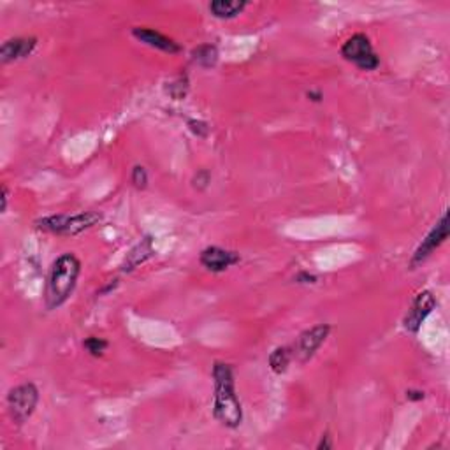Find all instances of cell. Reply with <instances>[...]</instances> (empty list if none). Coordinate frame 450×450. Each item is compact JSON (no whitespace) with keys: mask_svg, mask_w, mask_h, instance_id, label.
<instances>
[{"mask_svg":"<svg viewBox=\"0 0 450 450\" xmlns=\"http://www.w3.org/2000/svg\"><path fill=\"white\" fill-rule=\"evenodd\" d=\"M213 380H215V403H213L215 419L225 427L234 429L243 421L241 403L236 394L234 371L225 362H215Z\"/></svg>","mask_w":450,"mask_h":450,"instance_id":"obj_1","label":"cell"},{"mask_svg":"<svg viewBox=\"0 0 450 450\" xmlns=\"http://www.w3.org/2000/svg\"><path fill=\"white\" fill-rule=\"evenodd\" d=\"M81 273V262L76 255L63 253L53 262L48 275L44 305L48 310H56L73 295L78 276Z\"/></svg>","mask_w":450,"mask_h":450,"instance_id":"obj_2","label":"cell"},{"mask_svg":"<svg viewBox=\"0 0 450 450\" xmlns=\"http://www.w3.org/2000/svg\"><path fill=\"white\" fill-rule=\"evenodd\" d=\"M103 216L95 211H86L80 213V215H55L48 216L37 222V227L43 229V231L51 232V234L58 236H76L80 232L86 231V229L93 227L95 224L100 222Z\"/></svg>","mask_w":450,"mask_h":450,"instance_id":"obj_3","label":"cell"},{"mask_svg":"<svg viewBox=\"0 0 450 450\" xmlns=\"http://www.w3.org/2000/svg\"><path fill=\"white\" fill-rule=\"evenodd\" d=\"M37 403H39V391L30 382L14 387L7 396V408H9L11 417L16 424L27 422L36 412Z\"/></svg>","mask_w":450,"mask_h":450,"instance_id":"obj_4","label":"cell"},{"mask_svg":"<svg viewBox=\"0 0 450 450\" xmlns=\"http://www.w3.org/2000/svg\"><path fill=\"white\" fill-rule=\"evenodd\" d=\"M341 55L362 70H375L380 66V58L375 53L370 39L365 33H355L341 46Z\"/></svg>","mask_w":450,"mask_h":450,"instance_id":"obj_5","label":"cell"},{"mask_svg":"<svg viewBox=\"0 0 450 450\" xmlns=\"http://www.w3.org/2000/svg\"><path fill=\"white\" fill-rule=\"evenodd\" d=\"M449 238V213L445 211L441 215V219L438 220V224L434 225L429 231V234L422 239V243L419 245V248L415 250L414 257L410 261V268L415 269L417 266H421L438 246H441L445 243V239Z\"/></svg>","mask_w":450,"mask_h":450,"instance_id":"obj_6","label":"cell"},{"mask_svg":"<svg viewBox=\"0 0 450 450\" xmlns=\"http://www.w3.org/2000/svg\"><path fill=\"white\" fill-rule=\"evenodd\" d=\"M329 333H331V325H328V324H318V325H315V328L308 329V331H305L301 336H299L292 355L301 362L310 361V359L315 355V352H317L318 348L322 347V343L328 340Z\"/></svg>","mask_w":450,"mask_h":450,"instance_id":"obj_7","label":"cell"},{"mask_svg":"<svg viewBox=\"0 0 450 450\" xmlns=\"http://www.w3.org/2000/svg\"><path fill=\"white\" fill-rule=\"evenodd\" d=\"M436 308V298L433 295V292L422 291L419 292L417 298L412 303L410 310H408L407 317H404L403 325L407 331L410 333H419V329L422 328L424 320L433 313V310Z\"/></svg>","mask_w":450,"mask_h":450,"instance_id":"obj_8","label":"cell"},{"mask_svg":"<svg viewBox=\"0 0 450 450\" xmlns=\"http://www.w3.org/2000/svg\"><path fill=\"white\" fill-rule=\"evenodd\" d=\"M236 262H239V255L220 246H208L201 253V264L213 273H222Z\"/></svg>","mask_w":450,"mask_h":450,"instance_id":"obj_9","label":"cell"},{"mask_svg":"<svg viewBox=\"0 0 450 450\" xmlns=\"http://www.w3.org/2000/svg\"><path fill=\"white\" fill-rule=\"evenodd\" d=\"M132 36L136 37L137 41H141V43L148 44V46L152 48H157V50L160 51H166L169 55H174L182 51V46H179L178 43H174V41L169 39L167 36H164V33L157 32V30L153 28L136 27L132 30Z\"/></svg>","mask_w":450,"mask_h":450,"instance_id":"obj_10","label":"cell"},{"mask_svg":"<svg viewBox=\"0 0 450 450\" xmlns=\"http://www.w3.org/2000/svg\"><path fill=\"white\" fill-rule=\"evenodd\" d=\"M37 39L36 37H16V39H9L2 44L0 48V58L4 63L16 62L20 58H27V56L36 50Z\"/></svg>","mask_w":450,"mask_h":450,"instance_id":"obj_11","label":"cell"},{"mask_svg":"<svg viewBox=\"0 0 450 450\" xmlns=\"http://www.w3.org/2000/svg\"><path fill=\"white\" fill-rule=\"evenodd\" d=\"M245 7V0H215V2L209 4L211 14L215 18H220V20H231V18H236L238 14L243 13Z\"/></svg>","mask_w":450,"mask_h":450,"instance_id":"obj_12","label":"cell"},{"mask_svg":"<svg viewBox=\"0 0 450 450\" xmlns=\"http://www.w3.org/2000/svg\"><path fill=\"white\" fill-rule=\"evenodd\" d=\"M152 253H153L152 238H145V241L140 243V245H137L136 248L132 250V252L127 255V261H125V266H123V271H132L134 268H137V266H140L141 262H145Z\"/></svg>","mask_w":450,"mask_h":450,"instance_id":"obj_13","label":"cell"},{"mask_svg":"<svg viewBox=\"0 0 450 450\" xmlns=\"http://www.w3.org/2000/svg\"><path fill=\"white\" fill-rule=\"evenodd\" d=\"M292 357H294V355H292L291 348L278 347L271 352V355H269V366H271V370L275 371L276 375H281L287 371Z\"/></svg>","mask_w":450,"mask_h":450,"instance_id":"obj_14","label":"cell"},{"mask_svg":"<svg viewBox=\"0 0 450 450\" xmlns=\"http://www.w3.org/2000/svg\"><path fill=\"white\" fill-rule=\"evenodd\" d=\"M194 62L199 63L202 67H211L215 66L216 60H219V51L211 44H204V46H199L197 50H194Z\"/></svg>","mask_w":450,"mask_h":450,"instance_id":"obj_15","label":"cell"},{"mask_svg":"<svg viewBox=\"0 0 450 450\" xmlns=\"http://www.w3.org/2000/svg\"><path fill=\"white\" fill-rule=\"evenodd\" d=\"M85 348L93 355V357H99V355H103L104 350L108 348V341L103 340V338L90 336L85 340Z\"/></svg>","mask_w":450,"mask_h":450,"instance_id":"obj_16","label":"cell"},{"mask_svg":"<svg viewBox=\"0 0 450 450\" xmlns=\"http://www.w3.org/2000/svg\"><path fill=\"white\" fill-rule=\"evenodd\" d=\"M130 179H132L136 189H146V185H148V174H146V169L142 166L134 167Z\"/></svg>","mask_w":450,"mask_h":450,"instance_id":"obj_17","label":"cell"},{"mask_svg":"<svg viewBox=\"0 0 450 450\" xmlns=\"http://www.w3.org/2000/svg\"><path fill=\"white\" fill-rule=\"evenodd\" d=\"M189 125H190V129H192V132L197 134L199 137H204L206 134H208V125H206V123L196 122V120H190Z\"/></svg>","mask_w":450,"mask_h":450,"instance_id":"obj_18","label":"cell"},{"mask_svg":"<svg viewBox=\"0 0 450 450\" xmlns=\"http://www.w3.org/2000/svg\"><path fill=\"white\" fill-rule=\"evenodd\" d=\"M315 276L313 275H308V273H301V275L295 276V281H299V283H315Z\"/></svg>","mask_w":450,"mask_h":450,"instance_id":"obj_19","label":"cell"},{"mask_svg":"<svg viewBox=\"0 0 450 450\" xmlns=\"http://www.w3.org/2000/svg\"><path fill=\"white\" fill-rule=\"evenodd\" d=\"M407 399L421 401V399H424V392L422 391H407Z\"/></svg>","mask_w":450,"mask_h":450,"instance_id":"obj_20","label":"cell"},{"mask_svg":"<svg viewBox=\"0 0 450 450\" xmlns=\"http://www.w3.org/2000/svg\"><path fill=\"white\" fill-rule=\"evenodd\" d=\"M331 447H333V444H331V440H329V434H325V436H322L320 444L317 445L318 450H322V449H331Z\"/></svg>","mask_w":450,"mask_h":450,"instance_id":"obj_21","label":"cell"},{"mask_svg":"<svg viewBox=\"0 0 450 450\" xmlns=\"http://www.w3.org/2000/svg\"><path fill=\"white\" fill-rule=\"evenodd\" d=\"M7 189L6 187H2V213L6 211V208H7Z\"/></svg>","mask_w":450,"mask_h":450,"instance_id":"obj_22","label":"cell"}]
</instances>
